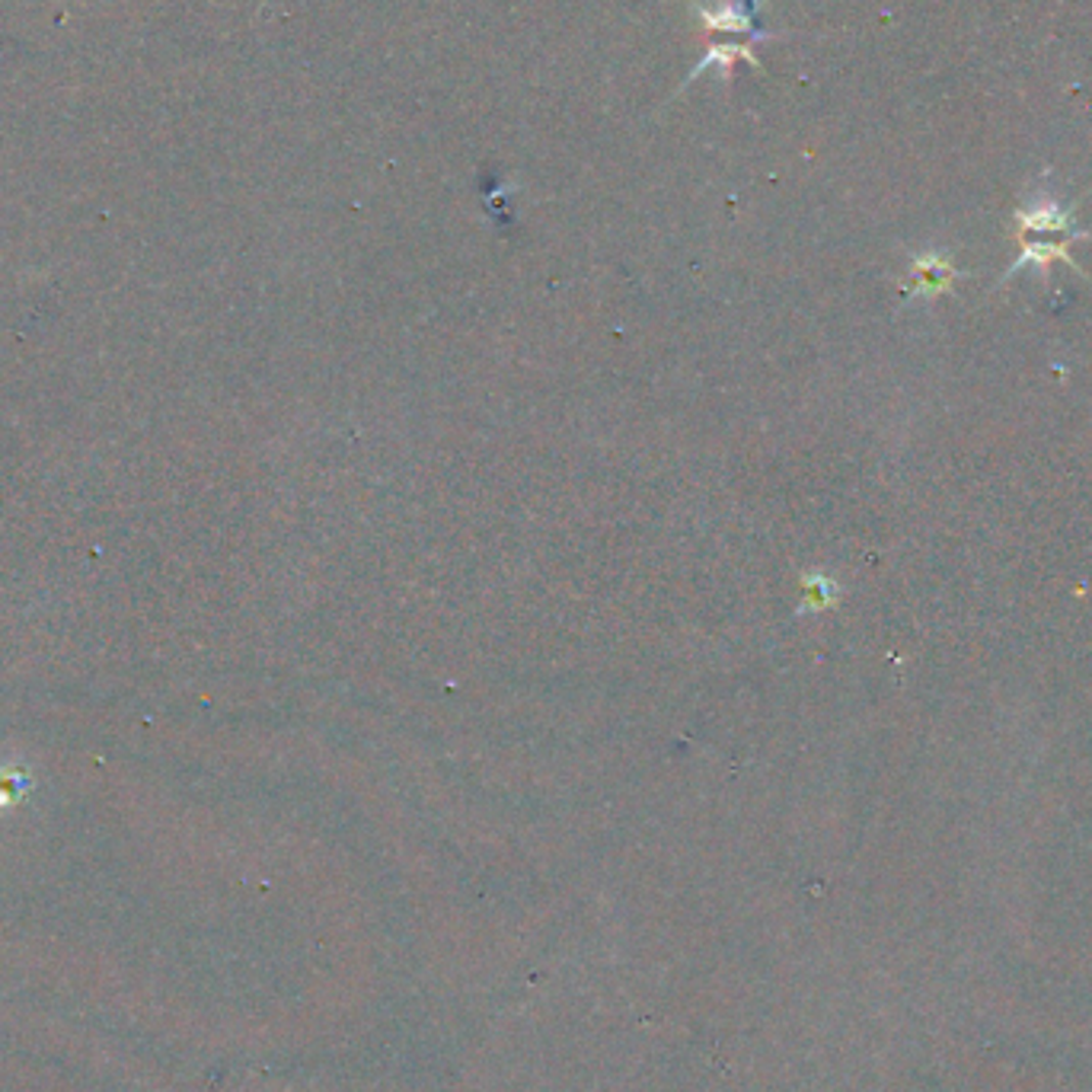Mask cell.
Here are the masks:
<instances>
[{
    "label": "cell",
    "instance_id": "obj_1",
    "mask_svg": "<svg viewBox=\"0 0 1092 1092\" xmlns=\"http://www.w3.org/2000/svg\"><path fill=\"white\" fill-rule=\"evenodd\" d=\"M700 23L706 26V30H715V33H748L754 42L760 39H774V33L770 30H757V16L748 13V10H738V7H723V10H697Z\"/></svg>",
    "mask_w": 1092,
    "mask_h": 1092
},
{
    "label": "cell",
    "instance_id": "obj_2",
    "mask_svg": "<svg viewBox=\"0 0 1092 1092\" xmlns=\"http://www.w3.org/2000/svg\"><path fill=\"white\" fill-rule=\"evenodd\" d=\"M738 58H744V61H751V64H757V58H754V51H751V45H712V48L706 51V58H700V61H697L694 74H690L687 80H694V77H700V74H703V71H709L712 64H715V68H723V71H732V64H735Z\"/></svg>",
    "mask_w": 1092,
    "mask_h": 1092
},
{
    "label": "cell",
    "instance_id": "obj_3",
    "mask_svg": "<svg viewBox=\"0 0 1092 1092\" xmlns=\"http://www.w3.org/2000/svg\"><path fill=\"white\" fill-rule=\"evenodd\" d=\"M917 275H920V288L926 291H943L946 288V278H949V265L943 259H926L917 265Z\"/></svg>",
    "mask_w": 1092,
    "mask_h": 1092
}]
</instances>
